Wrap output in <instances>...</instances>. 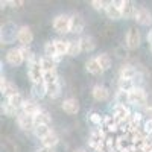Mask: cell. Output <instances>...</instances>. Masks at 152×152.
Here are the masks:
<instances>
[{
  "instance_id": "cell-1",
  "label": "cell",
  "mask_w": 152,
  "mask_h": 152,
  "mask_svg": "<svg viewBox=\"0 0 152 152\" xmlns=\"http://www.w3.org/2000/svg\"><path fill=\"white\" fill-rule=\"evenodd\" d=\"M70 26H72V15H69V14H58L52 20V28L61 35L69 34Z\"/></svg>"
},
{
  "instance_id": "cell-2",
  "label": "cell",
  "mask_w": 152,
  "mask_h": 152,
  "mask_svg": "<svg viewBox=\"0 0 152 152\" xmlns=\"http://www.w3.org/2000/svg\"><path fill=\"white\" fill-rule=\"evenodd\" d=\"M129 105L142 108L148 105V93L142 85H137L132 91H129Z\"/></svg>"
},
{
  "instance_id": "cell-3",
  "label": "cell",
  "mask_w": 152,
  "mask_h": 152,
  "mask_svg": "<svg viewBox=\"0 0 152 152\" xmlns=\"http://www.w3.org/2000/svg\"><path fill=\"white\" fill-rule=\"evenodd\" d=\"M28 78L31 79L32 84L44 82V72L40 66V58H38V61H35V62H32V64L28 66Z\"/></svg>"
},
{
  "instance_id": "cell-4",
  "label": "cell",
  "mask_w": 152,
  "mask_h": 152,
  "mask_svg": "<svg viewBox=\"0 0 152 152\" xmlns=\"http://www.w3.org/2000/svg\"><path fill=\"white\" fill-rule=\"evenodd\" d=\"M125 44L129 50H135L142 44V34L137 28H129L125 35Z\"/></svg>"
},
{
  "instance_id": "cell-5",
  "label": "cell",
  "mask_w": 152,
  "mask_h": 152,
  "mask_svg": "<svg viewBox=\"0 0 152 152\" xmlns=\"http://www.w3.org/2000/svg\"><path fill=\"white\" fill-rule=\"evenodd\" d=\"M131 110L128 105H119V104H114L113 105V114L111 116L116 119L120 125H125L126 122H128V119L131 117Z\"/></svg>"
},
{
  "instance_id": "cell-6",
  "label": "cell",
  "mask_w": 152,
  "mask_h": 152,
  "mask_svg": "<svg viewBox=\"0 0 152 152\" xmlns=\"http://www.w3.org/2000/svg\"><path fill=\"white\" fill-rule=\"evenodd\" d=\"M15 38H17V41L21 44V46H24V47H29L31 46V43L34 41V32H32V29L29 28V26H20L18 28V31H17V34H15Z\"/></svg>"
},
{
  "instance_id": "cell-7",
  "label": "cell",
  "mask_w": 152,
  "mask_h": 152,
  "mask_svg": "<svg viewBox=\"0 0 152 152\" xmlns=\"http://www.w3.org/2000/svg\"><path fill=\"white\" fill-rule=\"evenodd\" d=\"M134 20L137 21L138 26H151L152 24V12L145 6H138L135 11Z\"/></svg>"
},
{
  "instance_id": "cell-8",
  "label": "cell",
  "mask_w": 152,
  "mask_h": 152,
  "mask_svg": "<svg viewBox=\"0 0 152 152\" xmlns=\"http://www.w3.org/2000/svg\"><path fill=\"white\" fill-rule=\"evenodd\" d=\"M5 59H6V62L9 66H14V67H18L24 62V58H23V53H21L20 47L9 49L6 52V55H5Z\"/></svg>"
},
{
  "instance_id": "cell-9",
  "label": "cell",
  "mask_w": 152,
  "mask_h": 152,
  "mask_svg": "<svg viewBox=\"0 0 152 152\" xmlns=\"http://www.w3.org/2000/svg\"><path fill=\"white\" fill-rule=\"evenodd\" d=\"M17 125L21 131H34L35 128V122H34V117L32 116H28V114H24L20 111V114L17 116Z\"/></svg>"
},
{
  "instance_id": "cell-10",
  "label": "cell",
  "mask_w": 152,
  "mask_h": 152,
  "mask_svg": "<svg viewBox=\"0 0 152 152\" xmlns=\"http://www.w3.org/2000/svg\"><path fill=\"white\" fill-rule=\"evenodd\" d=\"M61 108H62V111H64L66 114H69V116H75V114H78L79 110H81L79 102L75 97L64 99V100H62V104H61Z\"/></svg>"
},
{
  "instance_id": "cell-11",
  "label": "cell",
  "mask_w": 152,
  "mask_h": 152,
  "mask_svg": "<svg viewBox=\"0 0 152 152\" xmlns=\"http://www.w3.org/2000/svg\"><path fill=\"white\" fill-rule=\"evenodd\" d=\"M41 110L43 108L40 107L38 100H35V99H26V100H24V104H23V107H21V113L28 114V116H32V117H35Z\"/></svg>"
},
{
  "instance_id": "cell-12",
  "label": "cell",
  "mask_w": 152,
  "mask_h": 152,
  "mask_svg": "<svg viewBox=\"0 0 152 152\" xmlns=\"http://www.w3.org/2000/svg\"><path fill=\"white\" fill-rule=\"evenodd\" d=\"M91 96H93L94 100H97V102H107V100L110 99V90L104 85L96 84L91 88Z\"/></svg>"
},
{
  "instance_id": "cell-13",
  "label": "cell",
  "mask_w": 152,
  "mask_h": 152,
  "mask_svg": "<svg viewBox=\"0 0 152 152\" xmlns=\"http://www.w3.org/2000/svg\"><path fill=\"white\" fill-rule=\"evenodd\" d=\"M85 29V20L81 14H72V26H70V32L79 35L82 34Z\"/></svg>"
},
{
  "instance_id": "cell-14",
  "label": "cell",
  "mask_w": 152,
  "mask_h": 152,
  "mask_svg": "<svg viewBox=\"0 0 152 152\" xmlns=\"http://www.w3.org/2000/svg\"><path fill=\"white\" fill-rule=\"evenodd\" d=\"M102 128L105 129L107 134H113V132H117L122 128V125L116 119H114L113 116H104V125H102Z\"/></svg>"
},
{
  "instance_id": "cell-15",
  "label": "cell",
  "mask_w": 152,
  "mask_h": 152,
  "mask_svg": "<svg viewBox=\"0 0 152 152\" xmlns=\"http://www.w3.org/2000/svg\"><path fill=\"white\" fill-rule=\"evenodd\" d=\"M79 43H81L82 52H85V53H91L96 50V40L91 35H82L79 38Z\"/></svg>"
},
{
  "instance_id": "cell-16",
  "label": "cell",
  "mask_w": 152,
  "mask_h": 152,
  "mask_svg": "<svg viewBox=\"0 0 152 152\" xmlns=\"http://www.w3.org/2000/svg\"><path fill=\"white\" fill-rule=\"evenodd\" d=\"M85 70L90 75H94V76H99V75L104 73V70H102V67L99 66L96 56H91V58H88L85 61Z\"/></svg>"
},
{
  "instance_id": "cell-17",
  "label": "cell",
  "mask_w": 152,
  "mask_h": 152,
  "mask_svg": "<svg viewBox=\"0 0 152 152\" xmlns=\"http://www.w3.org/2000/svg\"><path fill=\"white\" fill-rule=\"evenodd\" d=\"M137 75H138V70L131 64H125L119 70V78H125V79H132L134 81L137 78Z\"/></svg>"
},
{
  "instance_id": "cell-18",
  "label": "cell",
  "mask_w": 152,
  "mask_h": 152,
  "mask_svg": "<svg viewBox=\"0 0 152 152\" xmlns=\"http://www.w3.org/2000/svg\"><path fill=\"white\" fill-rule=\"evenodd\" d=\"M122 11V18L125 20H131L135 17V11H137V6H134L132 2H129V0H125L123 2V6L120 8Z\"/></svg>"
},
{
  "instance_id": "cell-19",
  "label": "cell",
  "mask_w": 152,
  "mask_h": 152,
  "mask_svg": "<svg viewBox=\"0 0 152 152\" xmlns=\"http://www.w3.org/2000/svg\"><path fill=\"white\" fill-rule=\"evenodd\" d=\"M31 96H32V99H35V100H41L43 97H46V96H47L46 84H44V82H41V84H32Z\"/></svg>"
},
{
  "instance_id": "cell-20",
  "label": "cell",
  "mask_w": 152,
  "mask_h": 152,
  "mask_svg": "<svg viewBox=\"0 0 152 152\" xmlns=\"http://www.w3.org/2000/svg\"><path fill=\"white\" fill-rule=\"evenodd\" d=\"M59 143V135L55 132V131H52L49 135H46L43 140H41V145H43V148H46V149H50L52 151L56 145Z\"/></svg>"
},
{
  "instance_id": "cell-21",
  "label": "cell",
  "mask_w": 152,
  "mask_h": 152,
  "mask_svg": "<svg viewBox=\"0 0 152 152\" xmlns=\"http://www.w3.org/2000/svg\"><path fill=\"white\" fill-rule=\"evenodd\" d=\"M105 14H107V17H108L110 20H114V21L122 18V11H120L119 6L114 5V2H108L107 9H105Z\"/></svg>"
},
{
  "instance_id": "cell-22",
  "label": "cell",
  "mask_w": 152,
  "mask_h": 152,
  "mask_svg": "<svg viewBox=\"0 0 152 152\" xmlns=\"http://www.w3.org/2000/svg\"><path fill=\"white\" fill-rule=\"evenodd\" d=\"M69 41H70V40H62V38H56V40H53L58 56L64 58V56L69 53Z\"/></svg>"
},
{
  "instance_id": "cell-23",
  "label": "cell",
  "mask_w": 152,
  "mask_h": 152,
  "mask_svg": "<svg viewBox=\"0 0 152 152\" xmlns=\"http://www.w3.org/2000/svg\"><path fill=\"white\" fill-rule=\"evenodd\" d=\"M40 66L43 69L44 73H49V72H56V62L52 59V58H47V56H41L40 58Z\"/></svg>"
},
{
  "instance_id": "cell-24",
  "label": "cell",
  "mask_w": 152,
  "mask_h": 152,
  "mask_svg": "<svg viewBox=\"0 0 152 152\" xmlns=\"http://www.w3.org/2000/svg\"><path fill=\"white\" fill-rule=\"evenodd\" d=\"M96 59H97L99 66L102 67V70H104V72L110 70V69H111V66H113V59H111V56H110L108 53H105V52L96 55Z\"/></svg>"
},
{
  "instance_id": "cell-25",
  "label": "cell",
  "mask_w": 152,
  "mask_h": 152,
  "mask_svg": "<svg viewBox=\"0 0 152 152\" xmlns=\"http://www.w3.org/2000/svg\"><path fill=\"white\" fill-rule=\"evenodd\" d=\"M34 122H35V126H38V125H50L52 123V116H50L46 110H41L34 117Z\"/></svg>"
},
{
  "instance_id": "cell-26",
  "label": "cell",
  "mask_w": 152,
  "mask_h": 152,
  "mask_svg": "<svg viewBox=\"0 0 152 152\" xmlns=\"http://www.w3.org/2000/svg\"><path fill=\"white\" fill-rule=\"evenodd\" d=\"M24 100H26V99L23 97L21 93H17V94H12V96L6 97V102H8L9 105H12L15 110H18V111H21V107H23V104H24Z\"/></svg>"
},
{
  "instance_id": "cell-27",
  "label": "cell",
  "mask_w": 152,
  "mask_h": 152,
  "mask_svg": "<svg viewBox=\"0 0 152 152\" xmlns=\"http://www.w3.org/2000/svg\"><path fill=\"white\" fill-rule=\"evenodd\" d=\"M53 129L50 128V125H38V126H35L34 128V135L37 137V138H40V140H43V138L46 137V135H49L50 132H52Z\"/></svg>"
},
{
  "instance_id": "cell-28",
  "label": "cell",
  "mask_w": 152,
  "mask_h": 152,
  "mask_svg": "<svg viewBox=\"0 0 152 152\" xmlns=\"http://www.w3.org/2000/svg\"><path fill=\"white\" fill-rule=\"evenodd\" d=\"M135 87H137V85H135V82H134L132 79L119 78V81H117V88H119V90H122V91H126V93L132 91Z\"/></svg>"
},
{
  "instance_id": "cell-29",
  "label": "cell",
  "mask_w": 152,
  "mask_h": 152,
  "mask_svg": "<svg viewBox=\"0 0 152 152\" xmlns=\"http://www.w3.org/2000/svg\"><path fill=\"white\" fill-rule=\"evenodd\" d=\"M81 53H82V49H81L79 38H78V40H70L69 41V53H67V56L75 58V56H78Z\"/></svg>"
},
{
  "instance_id": "cell-30",
  "label": "cell",
  "mask_w": 152,
  "mask_h": 152,
  "mask_svg": "<svg viewBox=\"0 0 152 152\" xmlns=\"http://www.w3.org/2000/svg\"><path fill=\"white\" fill-rule=\"evenodd\" d=\"M46 90H47V96L50 99H58L61 96V90H62V87H61V81L56 82V84H52V85H46Z\"/></svg>"
},
{
  "instance_id": "cell-31",
  "label": "cell",
  "mask_w": 152,
  "mask_h": 152,
  "mask_svg": "<svg viewBox=\"0 0 152 152\" xmlns=\"http://www.w3.org/2000/svg\"><path fill=\"white\" fill-rule=\"evenodd\" d=\"M20 50H21V53H23L24 62H28V66L32 64V62H35V61H38V56L34 53V50H32L31 47H24V46H21Z\"/></svg>"
},
{
  "instance_id": "cell-32",
  "label": "cell",
  "mask_w": 152,
  "mask_h": 152,
  "mask_svg": "<svg viewBox=\"0 0 152 152\" xmlns=\"http://www.w3.org/2000/svg\"><path fill=\"white\" fill-rule=\"evenodd\" d=\"M114 100H116V104H119V105H128L129 104V93L117 90L116 96H114Z\"/></svg>"
},
{
  "instance_id": "cell-33",
  "label": "cell",
  "mask_w": 152,
  "mask_h": 152,
  "mask_svg": "<svg viewBox=\"0 0 152 152\" xmlns=\"http://www.w3.org/2000/svg\"><path fill=\"white\" fill-rule=\"evenodd\" d=\"M2 111H3L5 116H8V117H15V119H17V116L20 114L18 110H15L14 107L9 105L8 102H3V104H2Z\"/></svg>"
},
{
  "instance_id": "cell-34",
  "label": "cell",
  "mask_w": 152,
  "mask_h": 152,
  "mask_svg": "<svg viewBox=\"0 0 152 152\" xmlns=\"http://www.w3.org/2000/svg\"><path fill=\"white\" fill-rule=\"evenodd\" d=\"M56 55H58V53H56V47H55L53 40L44 43V56H47V58H55Z\"/></svg>"
},
{
  "instance_id": "cell-35",
  "label": "cell",
  "mask_w": 152,
  "mask_h": 152,
  "mask_svg": "<svg viewBox=\"0 0 152 152\" xmlns=\"http://www.w3.org/2000/svg\"><path fill=\"white\" fill-rule=\"evenodd\" d=\"M56 82H59L58 72H49V73H44V84H46V85H52V84H56Z\"/></svg>"
},
{
  "instance_id": "cell-36",
  "label": "cell",
  "mask_w": 152,
  "mask_h": 152,
  "mask_svg": "<svg viewBox=\"0 0 152 152\" xmlns=\"http://www.w3.org/2000/svg\"><path fill=\"white\" fill-rule=\"evenodd\" d=\"M88 120H90L94 126H102L104 125V116H100V114L96 113V111L88 114Z\"/></svg>"
},
{
  "instance_id": "cell-37",
  "label": "cell",
  "mask_w": 152,
  "mask_h": 152,
  "mask_svg": "<svg viewBox=\"0 0 152 152\" xmlns=\"http://www.w3.org/2000/svg\"><path fill=\"white\" fill-rule=\"evenodd\" d=\"M90 5H91V8H93L94 11H99V12H102V11H104V12H105L108 2H104V0H91Z\"/></svg>"
},
{
  "instance_id": "cell-38",
  "label": "cell",
  "mask_w": 152,
  "mask_h": 152,
  "mask_svg": "<svg viewBox=\"0 0 152 152\" xmlns=\"http://www.w3.org/2000/svg\"><path fill=\"white\" fill-rule=\"evenodd\" d=\"M135 152H152V138H146V140L135 149Z\"/></svg>"
},
{
  "instance_id": "cell-39",
  "label": "cell",
  "mask_w": 152,
  "mask_h": 152,
  "mask_svg": "<svg viewBox=\"0 0 152 152\" xmlns=\"http://www.w3.org/2000/svg\"><path fill=\"white\" fill-rule=\"evenodd\" d=\"M142 132L146 135V137H151L152 135V119H146L142 125Z\"/></svg>"
},
{
  "instance_id": "cell-40",
  "label": "cell",
  "mask_w": 152,
  "mask_h": 152,
  "mask_svg": "<svg viewBox=\"0 0 152 152\" xmlns=\"http://www.w3.org/2000/svg\"><path fill=\"white\" fill-rule=\"evenodd\" d=\"M8 81L9 79H6L5 76H2V78H0V93H5V90H6V85H8Z\"/></svg>"
},
{
  "instance_id": "cell-41",
  "label": "cell",
  "mask_w": 152,
  "mask_h": 152,
  "mask_svg": "<svg viewBox=\"0 0 152 152\" xmlns=\"http://www.w3.org/2000/svg\"><path fill=\"white\" fill-rule=\"evenodd\" d=\"M8 5H12V8H21L23 2L21 0H17V2H8Z\"/></svg>"
},
{
  "instance_id": "cell-42",
  "label": "cell",
  "mask_w": 152,
  "mask_h": 152,
  "mask_svg": "<svg viewBox=\"0 0 152 152\" xmlns=\"http://www.w3.org/2000/svg\"><path fill=\"white\" fill-rule=\"evenodd\" d=\"M146 40H148V43H151V46H152V29L148 32V35H146Z\"/></svg>"
},
{
  "instance_id": "cell-43",
  "label": "cell",
  "mask_w": 152,
  "mask_h": 152,
  "mask_svg": "<svg viewBox=\"0 0 152 152\" xmlns=\"http://www.w3.org/2000/svg\"><path fill=\"white\" fill-rule=\"evenodd\" d=\"M52 59L56 62V64H59V62H61V59H62V56H58V55H56V56H55V58H52Z\"/></svg>"
},
{
  "instance_id": "cell-44",
  "label": "cell",
  "mask_w": 152,
  "mask_h": 152,
  "mask_svg": "<svg viewBox=\"0 0 152 152\" xmlns=\"http://www.w3.org/2000/svg\"><path fill=\"white\" fill-rule=\"evenodd\" d=\"M75 152H87V151H85V149H82V148H79V149H76Z\"/></svg>"
},
{
  "instance_id": "cell-45",
  "label": "cell",
  "mask_w": 152,
  "mask_h": 152,
  "mask_svg": "<svg viewBox=\"0 0 152 152\" xmlns=\"http://www.w3.org/2000/svg\"><path fill=\"white\" fill-rule=\"evenodd\" d=\"M151 52H152V46H151Z\"/></svg>"
}]
</instances>
